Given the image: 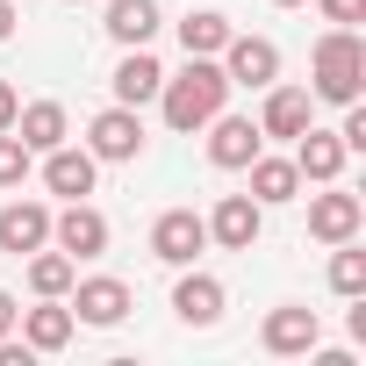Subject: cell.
<instances>
[{
	"label": "cell",
	"instance_id": "obj_31",
	"mask_svg": "<svg viewBox=\"0 0 366 366\" xmlns=\"http://www.w3.org/2000/svg\"><path fill=\"white\" fill-rule=\"evenodd\" d=\"M65 8H79V0H65Z\"/></svg>",
	"mask_w": 366,
	"mask_h": 366
},
{
	"label": "cell",
	"instance_id": "obj_22",
	"mask_svg": "<svg viewBox=\"0 0 366 366\" xmlns=\"http://www.w3.org/2000/svg\"><path fill=\"white\" fill-rule=\"evenodd\" d=\"M72 280H79V259H65L58 244L29 252V295H72Z\"/></svg>",
	"mask_w": 366,
	"mask_h": 366
},
{
	"label": "cell",
	"instance_id": "obj_4",
	"mask_svg": "<svg viewBox=\"0 0 366 366\" xmlns=\"http://www.w3.org/2000/svg\"><path fill=\"white\" fill-rule=\"evenodd\" d=\"M216 65H223V79H230V86L266 94V86L280 79V44H273V36H237V29H230V44L216 51Z\"/></svg>",
	"mask_w": 366,
	"mask_h": 366
},
{
	"label": "cell",
	"instance_id": "obj_1",
	"mask_svg": "<svg viewBox=\"0 0 366 366\" xmlns=\"http://www.w3.org/2000/svg\"><path fill=\"white\" fill-rule=\"evenodd\" d=\"M223 108H230V79H223V65H216V58H187L179 72H165V86H158V115H165V129H172V137L209 129Z\"/></svg>",
	"mask_w": 366,
	"mask_h": 366
},
{
	"label": "cell",
	"instance_id": "obj_16",
	"mask_svg": "<svg viewBox=\"0 0 366 366\" xmlns=\"http://www.w3.org/2000/svg\"><path fill=\"white\" fill-rule=\"evenodd\" d=\"M15 330H22V345H29V352H65L79 323H72L65 295H36V309H22V316H15Z\"/></svg>",
	"mask_w": 366,
	"mask_h": 366
},
{
	"label": "cell",
	"instance_id": "obj_20",
	"mask_svg": "<svg viewBox=\"0 0 366 366\" xmlns=\"http://www.w3.org/2000/svg\"><path fill=\"white\" fill-rule=\"evenodd\" d=\"M244 172H252V187H244V194H252L259 209H287V202L302 194V172H295V158H266V151H259Z\"/></svg>",
	"mask_w": 366,
	"mask_h": 366
},
{
	"label": "cell",
	"instance_id": "obj_17",
	"mask_svg": "<svg viewBox=\"0 0 366 366\" xmlns=\"http://www.w3.org/2000/svg\"><path fill=\"white\" fill-rule=\"evenodd\" d=\"M115 101L122 108H151L158 101V86H165V65L151 58V44H137V51H122V65H115Z\"/></svg>",
	"mask_w": 366,
	"mask_h": 366
},
{
	"label": "cell",
	"instance_id": "obj_21",
	"mask_svg": "<svg viewBox=\"0 0 366 366\" xmlns=\"http://www.w3.org/2000/svg\"><path fill=\"white\" fill-rule=\"evenodd\" d=\"M158 22H165V15H158V0H108V22H101V29H108L122 51H137V44L158 36Z\"/></svg>",
	"mask_w": 366,
	"mask_h": 366
},
{
	"label": "cell",
	"instance_id": "obj_3",
	"mask_svg": "<svg viewBox=\"0 0 366 366\" xmlns=\"http://www.w3.org/2000/svg\"><path fill=\"white\" fill-rule=\"evenodd\" d=\"M86 151H94L101 165H129V158H144V108L108 101V108L86 122Z\"/></svg>",
	"mask_w": 366,
	"mask_h": 366
},
{
	"label": "cell",
	"instance_id": "obj_28",
	"mask_svg": "<svg viewBox=\"0 0 366 366\" xmlns=\"http://www.w3.org/2000/svg\"><path fill=\"white\" fill-rule=\"evenodd\" d=\"M15 22H22V8H15V0H0V44L15 36Z\"/></svg>",
	"mask_w": 366,
	"mask_h": 366
},
{
	"label": "cell",
	"instance_id": "obj_9",
	"mask_svg": "<svg viewBox=\"0 0 366 366\" xmlns=\"http://www.w3.org/2000/svg\"><path fill=\"white\" fill-rule=\"evenodd\" d=\"M51 244H58L65 259H101V252H108V216H101L94 202H65V209L51 216Z\"/></svg>",
	"mask_w": 366,
	"mask_h": 366
},
{
	"label": "cell",
	"instance_id": "obj_2",
	"mask_svg": "<svg viewBox=\"0 0 366 366\" xmlns=\"http://www.w3.org/2000/svg\"><path fill=\"white\" fill-rule=\"evenodd\" d=\"M359 86H366V44H359V29H323L316 51H309V94L330 101V108H345V101H359Z\"/></svg>",
	"mask_w": 366,
	"mask_h": 366
},
{
	"label": "cell",
	"instance_id": "obj_14",
	"mask_svg": "<svg viewBox=\"0 0 366 366\" xmlns=\"http://www.w3.org/2000/svg\"><path fill=\"white\" fill-rule=\"evenodd\" d=\"M259 230H266V209H259L252 194H223V202L209 209V244H223V252H252Z\"/></svg>",
	"mask_w": 366,
	"mask_h": 366
},
{
	"label": "cell",
	"instance_id": "obj_24",
	"mask_svg": "<svg viewBox=\"0 0 366 366\" xmlns=\"http://www.w3.org/2000/svg\"><path fill=\"white\" fill-rule=\"evenodd\" d=\"M330 287L352 302V295H366V252H359V237H345V244H330Z\"/></svg>",
	"mask_w": 366,
	"mask_h": 366
},
{
	"label": "cell",
	"instance_id": "obj_11",
	"mask_svg": "<svg viewBox=\"0 0 366 366\" xmlns=\"http://www.w3.org/2000/svg\"><path fill=\"white\" fill-rule=\"evenodd\" d=\"M94 179H101V158H94L86 144H58V151H44V187H51L58 202H86Z\"/></svg>",
	"mask_w": 366,
	"mask_h": 366
},
{
	"label": "cell",
	"instance_id": "obj_6",
	"mask_svg": "<svg viewBox=\"0 0 366 366\" xmlns=\"http://www.w3.org/2000/svg\"><path fill=\"white\" fill-rule=\"evenodd\" d=\"M259 345H266L273 359H309V352L323 345V316L302 309V302H280V309L259 323Z\"/></svg>",
	"mask_w": 366,
	"mask_h": 366
},
{
	"label": "cell",
	"instance_id": "obj_15",
	"mask_svg": "<svg viewBox=\"0 0 366 366\" xmlns=\"http://www.w3.org/2000/svg\"><path fill=\"white\" fill-rule=\"evenodd\" d=\"M223 280L216 273H194V266H179V287H172V316L187 323V330H209V323H223Z\"/></svg>",
	"mask_w": 366,
	"mask_h": 366
},
{
	"label": "cell",
	"instance_id": "obj_19",
	"mask_svg": "<svg viewBox=\"0 0 366 366\" xmlns=\"http://www.w3.org/2000/svg\"><path fill=\"white\" fill-rule=\"evenodd\" d=\"M15 137L44 158V151H58L65 137H72V115H65V101H22L15 108Z\"/></svg>",
	"mask_w": 366,
	"mask_h": 366
},
{
	"label": "cell",
	"instance_id": "obj_25",
	"mask_svg": "<svg viewBox=\"0 0 366 366\" xmlns=\"http://www.w3.org/2000/svg\"><path fill=\"white\" fill-rule=\"evenodd\" d=\"M29 172H36V151H29L15 129H0V194H15Z\"/></svg>",
	"mask_w": 366,
	"mask_h": 366
},
{
	"label": "cell",
	"instance_id": "obj_23",
	"mask_svg": "<svg viewBox=\"0 0 366 366\" xmlns=\"http://www.w3.org/2000/svg\"><path fill=\"white\" fill-rule=\"evenodd\" d=\"M230 44V15H216V8H194L187 22H179V51L187 58H216Z\"/></svg>",
	"mask_w": 366,
	"mask_h": 366
},
{
	"label": "cell",
	"instance_id": "obj_13",
	"mask_svg": "<svg viewBox=\"0 0 366 366\" xmlns=\"http://www.w3.org/2000/svg\"><path fill=\"white\" fill-rule=\"evenodd\" d=\"M316 122V94L309 86H266V108H259V137H280V144H295L302 129Z\"/></svg>",
	"mask_w": 366,
	"mask_h": 366
},
{
	"label": "cell",
	"instance_id": "obj_10",
	"mask_svg": "<svg viewBox=\"0 0 366 366\" xmlns=\"http://www.w3.org/2000/svg\"><path fill=\"white\" fill-rule=\"evenodd\" d=\"M259 151H266V137H259L252 115H230V108H223V115L209 122V165H216V172H244Z\"/></svg>",
	"mask_w": 366,
	"mask_h": 366
},
{
	"label": "cell",
	"instance_id": "obj_5",
	"mask_svg": "<svg viewBox=\"0 0 366 366\" xmlns=\"http://www.w3.org/2000/svg\"><path fill=\"white\" fill-rule=\"evenodd\" d=\"M129 280H115V273H94V280H72V295H65V309H72V323H94V330H115L122 316H129Z\"/></svg>",
	"mask_w": 366,
	"mask_h": 366
},
{
	"label": "cell",
	"instance_id": "obj_26",
	"mask_svg": "<svg viewBox=\"0 0 366 366\" xmlns=\"http://www.w3.org/2000/svg\"><path fill=\"white\" fill-rule=\"evenodd\" d=\"M316 15H323L330 29H359V22H366V0H316Z\"/></svg>",
	"mask_w": 366,
	"mask_h": 366
},
{
	"label": "cell",
	"instance_id": "obj_7",
	"mask_svg": "<svg viewBox=\"0 0 366 366\" xmlns=\"http://www.w3.org/2000/svg\"><path fill=\"white\" fill-rule=\"evenodd\" d=\"M202 252H209V216L165 209V216L151 223V259H158V266H194Z\"/></svg>",
	"mask_w": 366,
	"mask_h": 366
},
{
	"label": "cell",
	"instance_id": "obj_18",
	"mask_svg": "<svg viewBox=\"0 0 366 366\" xmlns=\"http://www.w3.org/2000/svg\"><path fill=\"white\" fill-rule=\"evenodd\" d=\"M36 244H51V209L44 202H8V209H0V252L29 259Z\"/></svg>",
	"mask_w": 366,
	"mask_h": 366
},
{
	"label": "cell",
	"instance_id": "obj_8",
	"mask_svg": "<svg viewBox=\"0 0 366 366\" xmlns=\"http://www.w3.org/2000/svg\"><path fill=\"white\" fill-rule=\"evenodd\" d=\"M359 223H366V202L352 187L323 179V194H309V237L316 244H345V237H359Z\"/></svg>",
	"mask_w": 366,
	"mask_h": 366
},
{
	"label": "cell",
	"instance_id": "obj_30",
	"mask_svg": "<svg viewBox=\"0 0 366 366\" xmlns=\"http://www.w3.org/2000/svg\"><path fill=\"white\" fill-rule=\"evenodd\" d=\"M273 8H309V0H273Z\"/></svg>",
	"mask_w": 366,
	"mask_h": 366
},
{
	"label": "cell",
	"instance_id": "obj_29",
	"mask_svg": "<svg viewBox=\"0 0 366 366\" xmlns=\"http://www.w3.org/2000/svg\"><path fill=\"white\" fill-rule=\"evenodd\" d=\"M15 316H22V309H15V295H8V287H0V337H8V330H15Z\"/></svg>",
	"mask_w": 366,
	"mask_h": 366
},
{
	"label": "cell",
	"instance_id": "obj_27",
	"mask_svg": "<svg viewBox=\"0 0 366 366\" xmlns=\"http://www.w3.org/2000/svg\"><path fill=\"white\" fill-rule=\"evenodd\" d=\"M15 108H22V94H15L8 79H0V129H15Z\"/></svg>",
	"mask_w": 366,
	"mask_h": 366
},
{
	"label": "cell",
	"instance_id": "obj_12",
	"mask_svg": "<svg viewBox=\"0 0 366 366\" xmlns=\"http://www.w3.org/2000/svg\"><path fill=\"white\" fill-rule=\"evenodd\" d=\"M287 158H295V172H302V187H323V179H345V158H352V151H345L337 129H316V122H309Z\"/></svg>",
	"mask_w": 366,
	"mask_h": 366
}]
</instances>
